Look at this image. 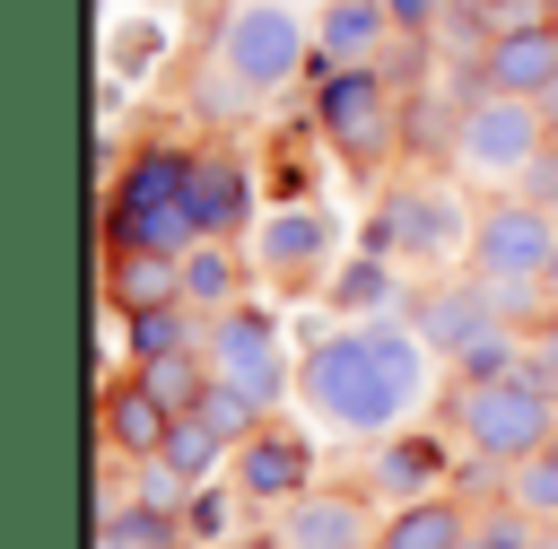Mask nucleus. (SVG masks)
Returning <instances> with one entry per match:
<instances>
[{
    "mask_svg": "<svg viewBox=\"0 0 558 549\" xmlns=\"http://www.w3.org/2000/svg\"><path fill=\"white\" fill-rule=\"evenodd\" d=\"M392 270H401V261L366 244V253H357V261H340L323 288H331V305H340V314H392V296H401V288H392Z\"/></svg>",
    "mask_w": 558,
    "mask_h": 549,
    "instance_id": "b1692460",
    "label": "nucleus"
},
{
    "mask_svg": "<svg viewBox=\"0 0 558 549\" xmlns=\"http://www.w3.org/2000/svg\"><path fill=\"white\" fill-rule=\"evenodd\" d=\"M462 532H471V505H453L445 488H427V497H401V505H384V523H375V549H462Z\"/></svg>",
    "mask_w": 558,
    "mask_h": 549,
    "instance_id": "6ab92c4d",
    "label": "nucleus"
},
{
    "mask_svg": "<svg viewBox=\"0 0 558 549\" xmlns=\"http://www.w3.org/2000/svg\"><path fill=\"white\" fill-rule=\"evenodd\" d=\"M96 540H113V549H192L174 505H157L140 488H113V479L96 488Z\"/></svg>",
    "mask_w": 558,
    "mask_h": 549,
    "instance_id": "a211bd4d",
    "label": "nucleus"
},
{
    "mask_svg": "<svg viewBox=\"0 0 558 549\" xmlns=\"http://www.w3.org/2000/svg\"><path fill=\"white\" fill-rule=\"evenodd\" d=\"M549 253H558V209L523 200V192H497L480 218H471V270L488 288H549Z\"/></svg>",
    "mask_w": 558,
    "mask_h": 549,
    "instance_id": "6e6552de",
    "label": "nucleus"
},
{
    "mask_svg": "<svg viewBox=\"0 0 558 549\" xmlns=\"http://www.w3.org/2000/svg\"><path fill=\"white\" fill-rule=\"evenodd\" d=\"M227 514H235V505H227V488H209V479H201V488L183 497V540H192V549H218V540H227Z\"/></svg>",
    "mask_w": 558,
    "mask_h": 549,
    "instance_id": "c756f323",
    "label": "nucleus"
},
{
    "mask_svg": "<svg viewBox=\"0 0 558 549\" xmlns=\"http://www.w3.org/2000/svg\"><path fill=\"white\" fill-rule=\"evenodd\" d=\"M532 549H558V523H541V532H532Z\"/></svg>",
    "mask_w": 558,
    "mask_h": 549,
    "instance_id": "f704fd0d",
    "label": "nucleus"
},
{
    "mask_svg": "<svg viewBox=\"0 0 558 549\" xmlns=\"http://www.w3.org/2000/svg\"><path fill=\"white\" fill-rule=\"evenodd\" d=\"M314 131L331 139V157H340L349 174H384L392 148H401V96H392L384 61L323 70V87H314Z\"/></svg>",
    "mask_w": 558,
    "mask_h": 549,
    "instance_id": "39448f33",
    "label": "nucleus"
},
{
    "mask_svg": "<svg viewBox=\"0 0 558 549\" xmlns=\"http://www.w3.org/2000/svg\"><path fill=\"white\" fill-rule=\"evenodd\" d=\"M514 192H523V200H541V209H558V139L523 166V183H514Z\"/></svg>",
    "mask_w": 558,
    "mask_h": 549,
    "instance_id": "7c9ffc66",
    "label": "nucleus"
},
{
    "mask_svg": "<svg viewBox=\"0 0 558 549\" xmlns=\"http://www.w3.org/2000/svg\"><path fill=\"white\" fill-rule=\"evenodd\" d=\"M401 314L427 331V349L453 366L462 349H480L497 322H506V305H497V288L480 279V270H462V279H427V288H410L401 296Z\"/></svg>",
    "mask_w": 558,
    "mask_h": 549,
    "instance_id": "9d476101",
    "label": "nucleus"
},
{
    "mask_svg": "<svg viewBox=\"0 0 558 549\" xmlns=\"http://www.w3.org/2000/svg\"><path fill=\"white\" fill-rule=\"evenodd\" d=\"M384 9H392V26H401V35H427V26L445 17V0H384Z\"/></svg>",
    "mask_w": 558,
    "mask_h": 549,
    "instance_id": "2f4dec72",
    "label": "nucleus"
},
{
    "mask_svg": "<svg viewBox=\"0 0 558 549\" xmlns=\"http://www.w3.org/2000/svg\"><path fill=\"white\" fill-rule=\"evenodd\" d=\"M131 375H140V383H148L174 418H192V410H201V392H209V349H183V357H140Z\"/></svg>",
    "mask_w": 558,
    "mask_h": 549,
    "instance_id": "393cba45",
    "label": "nucleus"
},
{
    "mask_svg": "<svg viewBox=\"0 0 558 549\" xmlns=\"http://www.w3.org/2000/svg\"><path fill=\"white\" fill-rule=\"evenodd\" d=\"M253 270H262L270 288H314V279H331V218H323L314 200L270 209V218L253 227Z\"/></svg>",
    "mask_w": 558,
    "mask_h": 549,
    "instance_id": "9b49d317",
    "label": "nucleus"
},
{
    "mask_svg": "<svg viewBox=\"0 0 558 549\" xmlns=\"http://www.w3.org/2000/svg\"><path fill=\"white\" fill-rule=\"evenodd\" d=\"M532 532H541V514H523L514 497H497L488 514H471V532H462V549H532Z\"/></svg>",
    "mask_w": 558,
    "mask_h": 549,
    "instance_id": "c85d7f7f",
    "label": "nucleus"
},
{
    "mask_svg": "<svg viewBox=\"0 0 558 549\" xmlns=\"http://www.w3.org/2000/svg\"><path fill=\"white\" fill-rule=\"evenodd\" d=\"M279 549H375V514L357 488H305L279 505Z\"/></svg>",
    "mask_w": 558,
    "mask_h": 549,
    "instance_id": "dca6fc26",
    "label": "nucleus"
},
{
    "mask_svg": "<svg viewBox=\"0 0 558 549\" xmlns=\"http://www.w3.org/2000/svg\"><path fill=\"white\" fill-rule=\"evenodd\" d=\"M453 479V427H392L375 453H366V497L401 505V497H427Z\"/></svg>",
    "mask_w": 558,
    "mask_h": 549,
    "instance_id": "ddd939ff",
    "label": "nucleus"
},
{
    "mask_svg": "<svg viewBox=\"0 0 558 549\" xmlns=\"http://www.w3.org/2000/svg\"><path fill=\"white\" fill-rule=\"evenodd\" d=\"M244 218H253V166H244V148H227V139L192 148V227L201 235H235Z\"/></svg>",
    "mask_w": 558,
    "mask_h": 549,
    "instance_id": "f3484780",
    "label": "nucleus"
},
{
    "mask_svg": "<svg viewBox=\"0 0 558 549\" xmlns=\"http://www.w3.org/2000/svg\"><path fill=\"white\" fill-rule=\"evenodd\" d=\"M183 296H192L201 314L235 305V296H244V253H235L227 235H201V244L183 253Z\"/></svg>",
    "mask_w": 558,
    "mask_h": 549,
    "instance_id": "5701e85b",
    "label": "nucleus"
},
{
    "mask_svg": "<svg viewBox=\"0 0 558 549\" xmlns=\"http://www.w3.org/2000/svg\"><path fill=\"white\" fill-rule=\"evenodd\" d=\"M427 366H436V349H427V331H418L410 314H366V322H349V331H323V340L296 357V392H305V410H314L323 427H340V436H392V427L418 410Z\"/></svg>",
    "mask_w": 558,
    "mask_h": 549,
    "instance_id": "f257e3e1",
    "label": "nucleus"
},
{
    "mask_svg": "<svg viewBox=\"0 0 558 549\" xmlns=\"http://www.w3.org/2000/svg\"><path fill=\"white\" fill-rule=\"evenodd\" d=\"M218 549H235V540H218Z\"/></svg>",
    "mask_w": 558,
    "mask_h": 549,
    "instance_id": "e433bc0d",
    "label": "nucleus"
},
{
    "mask_svg": "<svg viewBox=\"0 0 558 549\" xmlns=\"http://www.w3.org/2000/svg\"><path fill=\"white\" fill-rule=\"evenodd\" d=\"M122 340H131V366H140V357H183V349H209V314L174 296V305L122 314Z\"/></svg>",
    "mask_w": 558,
    "mask_h": 549,
    "instance_id": "4be33fe9",
    "label": "nucleus"
},
{
    "mask_svg": "<svg viewBox=\"0 0 558 549\" xmlns=\"http://www.w3.org/2000/svg\"><path fill=\"white\" fill-rule=\"evenodd\" d=\"M209 61H218V87L227 96H279L314 61V26L288 0H235L218 17V35H209Z\"/></svg>",
    "mask_w": 558,
    "mask_h": 549,
    "instance_id": "20e7f679",
    "label": "nucleus"
},
{
    "mask_svg": "<svg viewBox=\"0 0 558 549\" xmlns=\"http://www.w3.org/2000/svg\"><path fill=\"white\" fill-rule=\"evenodd\" d=\"M218 453H235V444H227V436H218V427H209V418L192 410V418H174V427H166V453H157V462H174V471H183V479L201 488Z\"/></svg>",
    "mask_w": 558,
    "mask_h": 549,
    "instance_id": "a878e982",
    "label": "nucleus"
},
{
    "mask_svg": "<svg viewBox=\"0 0 558 549\" xmlns=\"http://www.w3.org/2000/svg\"><path fill=\"white\" fill-rule=\"evenodd\" d=\"M192 148L183 139H140L105 192V253H192Z\"/></svg>",
    "mask_w": 558,
    "mask_h": 549,
    "instance_id": "7ed1b4c3",
    "label": "nucleus"
},
{
    "mask_svg": "<svg viewBox=\"0 0 558 549\" xmlns=\"http://www.w3.org/2000/svg\"><path fill=\"white\" fill-rule=\"evenodd\" d=\"M384 35H392V9H384V0H331V9L314 17V61H323V70L375 61Z\"/></svg>",
    "mask_w": 558,
    "mask_h": 549,
    "instance_id": "412c9836",
    "label": "nucleus"
},
{
    "mask_svg": "<svg viewBox=\"0 0 558 549\" xmlns=\"http://www.w3.org/2000/svg\"><path fill=\"white\" fill-rule=\"evenodd\" d=\"M532 366H541V375L558 383V331H532Z\"/></svg>",
    "mask_w": 558,
    "mask_h": 549,
    "instance_id": "473e14b6",
    "label": "nucleus"
},
{
    "mask_svg": "<svg viewBox=\"0 0 558 549\" xmlns=\"http://www.w3.org/2000/svg\"><path fill=\"white\" fill-rule=\"evenodd\" d=\"M166 427H174V410L140 383V375H122V383H105L96 392V436H105V462H157L166 453Z\"/></svg>",
    "mask_w": 558,
    "mask_h": 549,
    "instance_id": "4468645a",
    "label": "nucleus"
},
{
    "mask_svg": "<svg viewBox=\"0 0 558 549\" xmlns=\"http://www.w3.org/2000/svg\"><path fill=\"white\" fill-rule=\"evenodd\" d=\"M541 113H549V131H558V78H549V87H541Z\"/></svg>",
    "mask_w": 558,
    "mask_h": 549,
    "instance_id": "72a5a7b5",
    "label": "nucleus"
},
{
    "mask_svg": "<svg viewBox=\"0 0 558 549\" xmlns=\"http://www.w3.org/2000/svg\"><path fill=\"white\" fill-rule=\"evenodd\" d=\"M549 17H558V0H549Z\"/></svg>",
    "mask_w": 558,
    "mask_h": 549,
    "instance_id": "c9c22d12",
    "label": "nucleus"
},
{
    "mask_svg": "<svg viewBox=\"0 0 558 549\" xmlns=\"http://www.w3.org/2000/svg\"><path fill=\"white\" fill-rule=\"evenodd\" d=\"M174 296H183V253H105V305L113 314H148V305H174Z\"/></svg>",
    "mask_w": 558,
    "mask_h": 549,
    "instance_id": "aec40b11",
    "label": "nucleus"
},
{
    "mask_svg": "<svg viewBox=\"0 0 558 549\" xmlns=\"http://www.w3.org/2000/svg\"><path fill=\"white\" fill-rule=\"evenodd\" d=\"M549 78H558V17L506 26V35H488V52L471 61V87H497V96H541Z\"/></svg>",
    "mask_w": 558,
    "mask_h": 549,
    "instance_id": "2eb2a0df",
    "label": "nucleus"
},
{
    "mask_svg": "<svg viewBox=\"0 0 558 549\" xmlns=\"http://www.w3.org/2000/svg\"><path fill=\"white\" fill-rule=\"evenodd\" d=\"M506 497L523 505V514H541V523H558V436L532 453V462H514L506 471Z\"/></svg>",
    "mask_w": 558,
    "mask_h": 549,
    "instance_id": "bb28decb",
    "label": "nucleus"
},
{
    "mask_svg": "<svg viewBox=\"0 0 558 549\" xmlns=\"http://www.w3.org/2000/svg\"><path fill=\"white\" fill-rule=\"evenodd\" d=\"M471 218L480 209H462V192L445 174H401V183L375 192L366 244L392 253V261H453V253H471Z\"/></svg>",
    "mask_w": 558,
    "mask_h": 549,
    "instance_id": "0eeeda50",
    "label": "nucleus"
},
{
    "mask_svg": "<svg viewBox=\"0 0 558 549\" xmlns=\"http://www.w3.org/2000/svg\"><path fill=\"white\" fill-rule=\"evenodd\" d=\"M227 471H235V497H244V505H296V497L314 488V444L288 436L279 418H262V427L227 453Z\"/></svg>",
    "mask_w": 558,
    "mask_h": 549,
    "instance_id": "f8f14e48",
    "label": "nucleus"
},
{
    "mask_svg": "<svg viewBox=\"0 0 558 549\" xmlns=\"http://www.w3.org/2000/svg\"><path fill=\"white\" fill-rule=\"evenodd\" d=\"M209 375H227L235 392H253L270 418H279V401L296 392V366H288V349H279V322H270L253 296H235V305L209 314Z\"/></svg>",
    "mask_w": 558,
    "mask_h": 549,
    "instance_id": "1a4fd4ad",
    "label": "nucleus"
},
{
    "mask_svg": "<svg viewBox=\"0 0 558 549\" xmlns=\"http://www.w3.org/2000/svg\"><path fill=\"white\" fill-rule=\"evenodd\" d=\"M201 418H209V427H218V436H227V444H244V436H253V427H262V418H270V410H262V401H253V392H235V383H227V375H209V392H201Z\"/></svg>",
    "mask_w": 558,
    "mask_h": 549,
    "instance_id": "cd10ccee",
    "label": "nucleus"
},
{
    "mask_svg": "<svg viewBox=\"0 0 558 549\" xmlns=\"http://www.w3.org/2000/svg\"><path fill=\"white\" fill-rule=\"evenodd\" d=\"M480 9H497V0H480Z\"/></svg>",
    "mask_w": 558,
    "mask_h": 549,
    "instance_id": "4c0bfd02",
    "label": "nucleus"
},
{
    "mask_svg": "<svg viewBox=\"0 0 558 549\" xmlns=\"http://www.w3.org/2000/svg\"><path fill=\"white\" fill-rule=\"evenodd\" d=\"M558 131H549V113H541V96H497V87H471L462 96V113H453V174H471V183H497V192H514L523 183V166L549 148Z\"/></svg>",
    "mask_w": 558,
    "mask_h": 549,
    "instance_id": "423d86ee",
    "label": "nucleus"
},
{
    "mask_svg": "<svg viewBox=\"0 0 558 549\" xmlns=\"http://www.w3.org/2000/svg\"><path fill=\"white\" fill-rule=\"evenodd\" d=\"M445 427L462 436V453L480 462V471H514V462H532L549 436H558V383L523 357L514 375H453L445 383Z\"/></svg>",
    "mask_w": 558,
    "mask_h": 549,
    "instance_id": "f03ea898",
    "label": "nucleus"
}]
</instances>
